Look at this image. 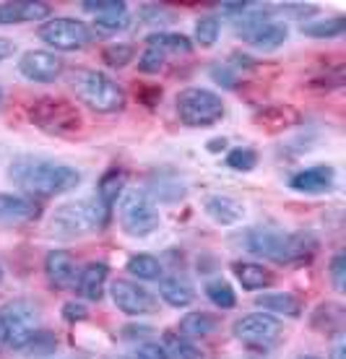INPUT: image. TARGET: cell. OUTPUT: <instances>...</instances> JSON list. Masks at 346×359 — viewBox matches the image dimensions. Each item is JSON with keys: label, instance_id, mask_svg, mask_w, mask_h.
Returning a JSON list of instances; mask_svg holds the SVG:
<instances>
[{"label": "cell", "instance_id": "6da1fadb", "mask_svg": "<svg viewBox=\"0 0 346 359\" xmlns=\"http://www.w3.org/2000/svg\"><path fill=\"white\" fill-rule=\"evenodd\" d=\"M8 177L29 198H53L60 193H71L81 185V172L76 167L42 156H16L8 167Z\"/></svg>", "mask_w": 346, "mask_h": 359}, {"label": "cell", "instance_id": "7a4b0ae2", "mask_svg": "<svg viewBox=\"0 0 346 359\" xmlns=\"http://www.w3.org/2000/svg\"><path fill=\"white\" fill-rule=\"evenodd\" d=\"M245 248L266 261L292 266V263L310 261L318 252V237L312 232H281L274 226H255L248 232Z\"/></svg>", "mask_w": 346, "mask_h": 359}, {"label": "cell", "instance_id": "3957f363", "mask_svg": "<svg viewBox=\"0 0 346 359\" xmlns=\"http://www.w3.org/2000/svg\"><path fill=\"white\" fill-rule=\"evenodd\" d=\"M68 86L73 89V94H76L81 104L89 107L91 112L115 115V112L125 109L123 86L115 79H109L107 73L97 71V68H76V71H71Z\"/></svg>", "mask_w": 346, "mask_h": 359}, {"label": "cell", "instance_id": "277c9868", "mask_svg": "<svg viewBox=\"0 0 346 359\" xmlns=\"http://www.w3.org/2000/svg\"><path fill=\"white\" fill-rule=\"evenodd\" d=\"M107 219H109V208L102 206L99 198H79L55 208L50 219V232L58 240H73V237L99 232L107 224Z\"/></svg>", "mask_w": 346, "mask_h": 359}, {"label": "cell", "instance_id": "5b68a950", "mask_svg": "<svg viewBox=\"0 0 346 359\" xmlns=\"http://www.w3.org/2000/svg\"><path fill=\"white\" fill-rule=\"evenodd\" d=\"M32 126L45 130L50 135H71L84 128V117L79 107L65 97H39L27 109Z\"/></svg>", "mask_w": 346, "mask_h": 359}, {"label": "cell", "instance_id": "8992f818", "mask_svg": "<svg viewBox=\"0 0 346 359\" xmlns=\"http://www.w3.org/2000/svg\"><path fill=\"white\" fill-rule=\"evenodd\" d=\"M117 222L128 237H149L159 229V208L146 190H123Z\"/></svg>", "mask_w": 346, "mask_h": 359}, {"label": "cell", "instance_id": "52a82bcc", "mask_svg": "<svg viewBox=\"0 0 346 359\" xmlns=\"http://www.w3.org/2000/svg\"><path fill=\"white\" fill-rule=\"evenodd\" d=\"M39 331V310L29 299H11L0 307V344L13 351H24L32 336Z\"/></svg>", "mask_w": 346, "mask_h": 359}, {"label": "cell", "instance_id": "ba28073f", "mask_svg": "<svg viewBox=\"0 0 346 359\" xmlns=\"http://www.w3.org/2000/svg\"><path fill=\"white\" fill-rule=\"evenodd\" d=\"M175 109H178L180 123L187 128H211L222 123L224 117V102L222 97L211 89H201V86H187L175 99Z\"/></svg>", "mask_w": 346, "mask_h": 359}, {"label": "cell", "instance_id": "9c48e42d", "mask_svg": "<svg viewBox=\"0 0 346 359\" xmlns=\"http://www.w3.org/2000/svg\"><path fill=\"white\" fill-rule=\"evenodd\" d=\"M94 29L86 21H79V18L71 16H58V18H47L45 24L39 27V39L45 42L47 47H55L60 53H73V50H84L94 42Z\"/></svg>", "mask_w": 346, "mask_h": 359}, {"label": "cell", "instance_id": "30bf717a", "mask_svg": "<svg viewBox=\"0 0 346 359\" xmlns=\"http://www.w3.org/2000/svg\"><path fill=\"white\" fill-rule=\"evenodd\" d=\"M281 320L274 318L271 313H248L237 318L234 325H232V333H234V339L250 349H271L279 344L281 339Z\"/></svg>", "mask_w": 346, "mask_h": 359}, {"label": "cell", "instance_id": "8fae6325", "mask_svg": "<svg viewBox=\"0 0 346 359\" xmlns=\"http://www.w3.org/2000/svg\"><path fill=\"white\" fill-rule=\"evenodd\" d=\"M109 294H112V302L120 313L125 315H151L157 313V297L151 294L149 289H143L141 284H135L131 278H117L109 287Z\"/></svg>", "mask_w": 346, "mask_h": 359}, {"label": "cell", "instance_id": "7c38bea8", "mask_svg": "<svg viewBox=\"0 0 346 359\" xmlns=\"http://www.w3.org/2000/svg\"><path fill=\"white\" fill-rule=\"evenodd\" d=\"M62 68L65 65L60 57L47 50H27L18 57V73L32 83H53L60 79Z\"/></svg>", "mask_w": 346, "mask_h": 359}, {"label": "cell", "instance_id": "4fadbf2b", "mask_svg": "<svg viewBox=\"0 0 346 359\" xmlns=\"http://www.w3.org/2000/svg\"><path fill=\"white\" fill-rule=\"evenodd\" d=\"M39 203L29 196H13L0 193V226H18L29 224L39 216Z\"/></svg>", "mask_w": 346, "mask_h": 359}, {"label": "cell", "instance_id": "5bb4252c", "mask_svg": "<svg viewBox=\"0 0 346 359\" xmlns=\"http://www.w3.org/2000/svg\"><path fill=\"white\" fill-rule=\"evenodd\" d=\"M53 13L50 3L42 0H13V3H0V24H34V21H47Z\"/></svg>", "mask_w": 346, "mask_h": 359}, {"label": "cell", "instance_id": "9a60e30c", "mask_svg": "<svg viewBox=\"0 0 346 359\" xmlns=\"http://www.w3.org/2000/svg\"><path fill=\"white\" fill-rule=\"evenodd\" d=\"M333 182H336V170L328 164H315V167L297 172L289 180V188L297 193H307V196H320V193L333 188Z\"/></svg>", "mask_w": 346, "mask_h": 359}, {"label": "cell", "instance_id": "2e32d148", "mask_svg": "<svg viewBox=\"0 0 346 359\" xmlns=\"http://www.w3.org/2000/svg\"><path fill=\"white\" fill-rule=\"evenodd\" d=\"M45 276L47 281L53 284L55 289H71L76 287V278H79V271H76V263H73V255L68 250H50L45 258Z\"/></svg>", "mask_w": 346, "mask_h": 359}, {"label": "cell", "instance_id": "e0dca14e", "mask_svg": "<svg viewBox=\"0 0 346 359\" xmlns=\"http://www.w3.org/2000/svg\"><path fill=\"white\" fill-rule=\"evenodd\" d=\"M206 214L213 224L219 226H234L245 219V203H240L232 196H211L206 201Z\"/></svg>", "mask_w": 346, "mask_h": 359}, {"label": "cell", "instance_id": "ac0fdd59", "mask_svg": "<svg viewBox=\"0 0 346 359\" xmlns=\"http://www.w3.org/2000/svg\"><path fill=\"white\" fill-rule=\"evenodd\" d=\"M107 278H109L107 263H89V266L79 273V278H76V289H79V294L84 297V299L99 302V299L105 297Z\"/></svg>", "mask_w": 346, "mask_h": 359}, {"label": "cell", "instance_id": "d6986e66", "mask_svg": "<svg viewBox=\"0 0 346 359\" xmlns=\"http://www.w3.org/2000/svg\"><path fill=\"white\" fill-rule=\"evenodd\" d=\"M286 36H289L286 21L268 18V21H263L260 27H255L248 36H245V42H248L250 47H255V50H276V47L284 45Z\"/></svg>", "mask_w": 346, "mask_h": 359}, {"label": "cell", "instance_id": "ffe728a7", "mask_svg": "<svg viewBox=\"0 0 346 359\" xmlns=\"http://www.w3.org/2000/svg\"><path fill=\"white\" fill-rule=\"evenodd\" d=\"M159 297L169 307H190L196 299V289L190 287V281L182 276H167L159 281Z\"/></svg>", "mask_w": 346, "mask_h": 359}, {"label": "cell", "instance_id": "44dd1931", "mask_svg": "<svg viewBox=\"0 0 346 359\" xmlns=\"http://www.w3.org/2000/svg\"><path fill=\"white\" fill-rule=\"evenodd\" d=\"M255 305L263 310V313L271 315H284V318H300L302 305L300 299L289 292H268V294H260L255 299Z\"/></svg>", "mask_w": 346, "mask_h": 359}, {"label": "cell", "instance_id": "7402d4cb", "mask_svg": "<svg viewBox=\"0 0 346 359\" xmlns=\"http://www.w3.org/2000/svg\"><path fill=\"white\" fill-rule=\"evenodd\" d=\"M255 123H260L268 133H281L300 123V112L294 107H266L255 115Z\"/></svg>", "mask_w": 346, "mask_h": 359}, {"label": "cell", "instance_id": "603a6c76", "mask_svg": "<svg viewBox=\"0 0 346 359\" xmlns=\"http://www.w3.org/2000/svg\"><path fill=\"white\" fill-rule=\"evenodd\" d=\"M125 182H128V175L123 170H107L102 177H99V188H97V198L102 201V206L109 208L117 203V198L123 196Z\"/></svg>", "mask_w": 346, "mask_h": 359}, {"label": "cell", "instance_id": "cb8c5ba5", "mask_svg": "<svg viewBox=\"0 0 346 359\" xmlns=\"http://www.w3.org/2000/svg\"><path fill=\"white\" fill-rule=\"evenodd\" d=\"M232 269L237 273V281L242 284V289H248V292H260L274 281L271 271L263 269L260 263H234Z\"/></svg>", "mask_w": 346, "mask_h": 359}, {"label": "cell", "instance_id": "d4e9b609", "mask_svg": "<svg viewBox=\"0 0 346 359\" xmlns=\"http://www.w3.org/2000/svg\"><path fill=\"white\" fill-rule=\"evenodd\" d=\"M161 339H164L161 346H164L167 359H204V351H201V346L193 339H185V336L172 331H167Z\"/></svg>", "mask_w": 346, "mask_h": 359}, {"label": "cell", "instance_id": "484cf974", "mask_svg": "<svg viewBox=\"0 0 346 359\" xmlns=\"http://www.w3.org/2000/svg\"><path fill=\"white\" fill-rule=\"evenodd\" d=\"M305 36L312 39H333L346 32V18L344 16H331V18H318V21H305L300 27Z\"/></svg>", "mask_w": 346, "mask_h": 359}, {"label": "cell", "instance_id": "4316f807", "mask_svg": "<svg viewBox=\"0 0 346 359\" xmlns=\"http://www.w3.org/2000/svg\"><path fill=\"white\" fill-rule=\"evenodd\" d=\"M125 269H128V273L135 278H141V281H161V273H164V269H161L159 258H154V255H149V252H138V255H133L131 261L125 263Z\"/></svg>", "mask_w": 346, "mask_h": 359}, {"label": "cell", "instance_id": "83f0119b", "mask_svg": "<svg viewBox=\"0 0 346 359\" xmlns=\"http://www.w3.org/2000/svg\"><path fill=\"white\" fill-rule=\"evenodd\" d=\"M146 45L159 47L167 55H187L193 50V42L185 34H178V32H157V34H149L146 36Z\"/></svg>", "mask_w": 346, "mask_h": 359}, {"label": "cell", "instance_id": "f1b7e54d", "mask_svg": "<svg viewBox=\"0 0 346 359\" xmlns=\"http://www.w3.org/2000/svg\"><path fill=\"white\" fill-rule=\"evenodd\" d=\"M216 331V318L208 313H190L180 320V336L185 339H206Z\"/></svg>", "mask_w": 346, "mask_h": 359}, {"label": "cell", "instance_id": "f546056e", "mask_svg": "<svg viewBox=\"0 0 346 359\" xmlns=\"http://www.w3.org/2000/svg\"><path fill=\"white\" fill-rule=\"evenodd\" d=\"M206 297L211 299V305H216L219 310H232V307L237 305V294H234V289L229 287V281H224V278H213L206 284Z\"/></svg>", "mask_w": 346, "mask_h": 359}, {"label": "cell", "instance_id": "4dcf8cb0", "mask_svg": "<svg viewBox=\"0 0 346 359\" xmlns=\"http://www.w3.org/2000/svg\"><path fill=\"white\" fill-rule=\"evenodd\" d=\"M135 57V47L131 42H120V45H109L105 47L102 53V60H105L109 68H125L128 63H133Z\"/></svg>", "mask_w": 346, "mask_h": 359}, {"label": "cell", "instance_id": "1f68e13d", "mask_svg": "<svg viewBox=\"0 0 346 359\" xmlns=\"http://www.w3.org/2000/svg\"><path fill=\"white\" fill-rule=\"evenodd\" d=\"M222 34V21L216 16H204L198 18L196 24V42L201 47H213L216 45V39Z\"/></svg>", "mask_w": 346, "mask_h": 359}, {"label": "cell", "instance_id": "d6a6232c", "mask_svg": "<svg viewBox=\"0 0 346 359\" xmlns=\"http://www.w3.org/2000/svg\"><path fill=\"white\" fill-rule=\"evenodd\" d=\"M81 8L91 13L94 18L99 16H115V13H128V3L125 0H84Z\"/></svg>", "mask_w": 346, "mask_h": 359}, {"label": "cell", "instance_id": "836d02e7", "mask_svg": "<svg viewBox=\"0 0 346 359\" xmlns=\"http://www.w3.org/2000/svg\"><path fill=\"white\" fill-rule=\"evenodd\" d=\"M227 167L237 172H253L258 167V154L255 149H250V146H240V149H232L227 154Z\"/></svg>", "mask_w": 346, "mask_h": 359}, {"label": "cell", "instance_id": "e575fe53", "mask_svg": "<svg viewBox=\"0 0 346 359\" xmlns=\"http://www.w3.org/2000/svg\"><path fill=\"white\" fill-rule=\"evenodd\" d=\"M164 63H167V53L159 50V47L146 45V50H143L141 57H138V71L151 76V73H159L161 68H164Z\"/></svg>", "mask_w": 346, "mask_h": 359}, {"label": "cell", "instance_id": "d590c367", "mask_svg": "<svg viewBox=\"0 0 346 359\" xmlns=\"http://www.w3.org/2000/svg\"><path fill=\"white\" fill-rule=\"evenodd\" d=\"M131 24V16L128 13H115V16H99L94 18V34H117V32H125Z\"/></svg>", "mask_w": 346, "mask_h": 359}, {"label": "cell", "instance_id": "8d00e7d4", "mask_svg": "<svg viewBox=\"0 0 346 359\" xmlns=\"http://www.w3.org/2000/svg\"><path fill=\"white\" fill-rule=\"evenodd\" d=\"M328 273H331V284L336 289L338 294L346 289V252L344 250H336L333 252V258L328 263Z\"/></svg>", "mask_w": 346, "mask_h": 359}, {"label": "cell", "instance_id": "74e56055", "mask_svg": "<svg viewBox=\"0 0 346 359\" xmlns=\"http://www.w3.org/2000/svg\"><path fill=\"white\" fill-rule=\"evenodd\" d=\"M55 346H58V341H55L53 333L36 331L34 336H32V341L24 346V351H29V354H36V357H45V354L55 351Z\"/></svg>", "mask_w": 346, "mask_h": 359}, {"label": "cell", "instance_id": "f35d334b", "mask_svg": "<svg viewBox=\"0 0 346 359\" xmlns=\"http://www.w3.org/2000/svg\"><path fill=\"white\" fill-rule=\"evenodd\" d=\"M125 359H167V354H164V346H161V344L143 341V344H138Z\"/></svg>", "mask_w": 346, "mask_h": 359}, {"label": "cell", "instance_id": "ab89813d", "mask_svg": "<svg viewBox=\"0 0 346 359\" xmlns=\"http://www.w3.org/2000/svg\"><path fill=\"white\" fill-rule=\"evenodd\" d=\"M62 318L68 320V323H81V320H86L89 318V307L84 305V302H65L62 305Z\"/></svg>", "mask_w": 346, "mask_h": 359}, {"label": "cell", "instance_id": "60d3db41", "mask_svg": "<svg viewBox=\"0 0 346 359\" xmlns=\"http://www.w3.org/2000/svg\"><path fill=\"white\" fill-rule=\"evenodd\" d=\"M211 76H213V81L227 86V89H234V86H237V73H234V68H229V65H213Z\"/></svg>", "mask_w": 346, "mask_h": 359}, {"label": "cell", "instance_id": "b9f144b4", "mask_svg": "<svg viewBox=\"0 0 346 359\" xmlns=\"http://www.w3.org/2000/svg\"><path fill=\"white\" fill-rule=\"evenodd\" d=\"M250 6L253 3H245V0H227V3H222V11L224 13H232V16H242Z\"/></svg>", "mask_w": 346, "mask_h": 359}, {"label": "cell", "instance_id": "7bdbcfd3", "mask_svg": "<svg viewBox=\"0 0 346 359\" xmlns=\"http://www.w3.org/2000/svg\"><path fill=\"white\" fill-rule=\"evenodd\" d=\"M13 50H16L13 39H8V36H0V63H3V60H8L11 55H13Z\"/></svg>", "mask_w": 346, "mask_h": 359}, {"label": "cell", "instance_id": "ee69618b", "mask_svg": "<svg viewBox=\"0 0 346 359\" xmlns=\"http://www.w3.org/2000/svg\"><path fill=\"white\" fill-rule=\"evenodd\" d=\"M206 149H208L211 154L224 151V149H227V138H213V141H208V144H206Z\"/></svg>", "mask_w": 346, "mask_h": 359}, {"label": "cell", "instance_id": "f6af8a7d", "mask_svg": "<svg viewBox=\"0 0 346 359\" xmlns=\"http://www.w3.org/2000/svg\"><path fill=\"white\" fill-rule=\"evenodd\" d=\"M331 359H346V346H344V341H338L336 346H333V354H331Z\"/></svg>", "mask_w": 346, "mask_h": 359}, {"label": "cell", "instance_id": "bcb514c9", "mask_svg": "<svg viewBox=\"0 0 346 359\" xmlns=\"http://www.w3.org/2000/svg\"><path fill=\"white\" fill-rule=\"evenodd\" d=\"M297 359H323V357H318V354H302V357H297Z\"/></svg>", "mask_w": 346, "mask_h": 359}, {"label": "cell", "instance_id": "7dc6e473", "mask_svg": "<svg viewBox=\"0 0 346 359\" xmlns=\"http://www.w3.org/2000/svg\"><path fill=\"white\" fill-rule=\"evenodd\" d=\"M3 276H6V271H3V263H0V284H3Z\"/></svg>", "mask_w": 346, "mask_h": 359}, {"label": "cell", "instance_id": "c3c4849f", "mask_svg": "<svg viewBox=\"0 0 346 359\" xmlns=\"http://www.w3.org/2000/svg\"><path fill=\"white\" fill-rule=\"evenodd\" d=\"M0 104H3V89H0Z\"/></svg>", "mask_w": 346, "mask_h": 359}]
</instances>
